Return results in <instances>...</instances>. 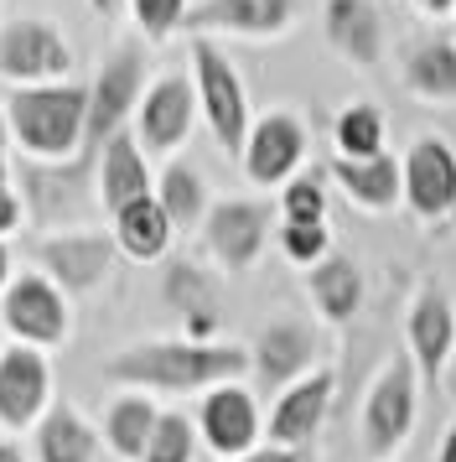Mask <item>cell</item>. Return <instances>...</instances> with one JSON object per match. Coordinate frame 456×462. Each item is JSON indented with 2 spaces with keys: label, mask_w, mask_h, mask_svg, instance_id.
I'll return each instance as SVG.
<instances>
[{
  "label": "cell",
  "mask_w": 456,
  "mask_h": 462,
  "mask_svg": "<svg viewBox=\"0 0 456 462\" xmlns=\"http://www.w3.org/2000/svg\"><path fill=\"white\" fill-rule=\"evenodd\" d=\"M249 369V354L233 343H135L124 354L104 358V379L124 390H161V395H197L228 384Z\"/></svg>",
  "instance_id": "cell-1"
},
{
  "label": "cell",
  "mask_w": 456,
  "mask_h": 462,
  "mask_svg": "<svg viewBox=\"0 0 456 462\" xmlns=\"http://www.w3.org/2000/svg\"><path fill=\"white\" fill-rule=\"evenodd\" d=\"M5 130L32 162H68L83 156V120H88V88L73 84H26L5 94Z\"/></svg>",
  "instance_id": "cell-2"
},
{
  "label": "cell",
  "mask_w": 456,
  "mask_h": 462,
  "mask_svg": "<svg viewBox=\"0 0 456 462\" xmlns=\"http://www.w3.org/2000/svg\"><path fill=\"white\" fill-rule=\"evenodd\" d=\"M192 88H197V105L207 115V130L218 135V146L228 156H244V141H249V94H244V79L233 73L223 52L203 37H192Z\"/></svg>",
  "instance_id": "cell-3"
},
{
  "label": "cell",
  "mask_w": 456,
  "mask_h": 462,
  "mask_svg": "<svg viewBox=\"0 0 456 462\" xmlns=\"http://www.w3.org/2000/svg\"><path fill=\"white\" fill-rule=\"evenodd\" d=\"M415 431V358L410 348L384 364V374L373 379L369 400H363V452L373 462L394 457L405 437Z\"/></svg>",
  "instance_id": "cell-4"
},
{
  "label": "cell",
  "mask_w": 456,
  "mask_h": 462,
  "mask_svg": "<svg viewBox=\"0 0 456 462\" xmlns=\"http://www.w3.org/2000/svg\"><path fill=\"white\" fill-rule=\"evenodd\" d=\"M145 94V52L141 47H114L104 58L99 79L88 88V120H83V162H94L99 146L124 130V115L141 105Z\"/></svg>",
  "instance_id": "cell-5"
},
{
  "label": "cell",
  "mask_w": 456,
  "mask_h": 462,
  "mask_svg": "<svg viewBox=\"0 0 456 462\" xmlns=\"http://www.w3.org/2000/svg\"><path fill=\"white\" fill-rule=\"evenodd\" d=\"M68 291L58 281H47L41 271L11 275V286L0 296V328H11L16 343H32V348H58L68 337Z\"/></svg>",
  "instance_id": "cell-6"
},
{
  "label": "cell",
  "mask_w": 456,
  "mask_h": 462,
  "mask_svg": "<svg viewBox=\"0 0 456 462\" xmlns=\"http://www.w3.org/2000/svg\"><path fill=\"white\" fill-rule=\"evenodd\" d=\"M73 73V47L52 22L16 16L0 26V79L11 84H58Z\"/></svg>",
  "instance_id": "cell-7"
},
{
  "label": "cell",
  "mask_w": 456,
  "mask_h": 462,
  "mask_svg": "<svg viewBox=\"0 0 456 462\" xmlns=\"http://www.w3.org/2000/svg\"><path fill=\"white\" fill-rule=\"evenodd\" d=\"M114 239L109 234H88V229H62V234H47L37 245V265L47 281H58L68 296H83L104 286V275L114 265Z\"/></svg>",
  "instance_id": "cell-8"
},
{
  "label": "cell",
  "mask_w": 456,
  "mask_h": 462,
  "mask_svg": "<svg viewBox=\"0 0 456 462\" xmlns=\"http://www.w3.org/2000/svg\"><path fill=\"white\" fill-rule=\"evenodd\" d=\"M306 156V125L290 109H269L249 125L244 141V177L254 188H286Z\"/></svg>",
  "instance_id": "cell-9"
},
{
  "label": "cell",
  "mask_w": 456,
  "mask_h": 462,
  "mask_svg": "<svg viewBox=\"0 0 456 462\" xmlns=\"http://www.w3.org/2000/svg\"><path fill=\"white\" fill-rule=\"evenodd\" d=\"M192 115H197V88L182 73H161L156 84H145L141 105H135V125H141V146L156 156H171L192 135Z\"/></svg>",
  "instance_id": "cell-10"
},
{
  "label": "cell",
  "mask_w": 456,
  "mask_h": 462,
  "mask_svg": "<svg viewBox=\"0 0 456 462\" xmlns=\"http://www.w3.org/2000/svg\"><path fill=\"white\" fill-rule=\"evenodd\" d=\"M203 239H207V250L218 254L223 271H249L269 239V208L254 203V198H223V203L207 208Z\"/></svg>",
  "instance_id": "cell-11"
},
{
  "label": "cell",
  "mask_w": 456,
  "mask_h": 462,
  "mask_svg": "<svg viewBox=\"0 0 456 462\" xmlns=\"http://www.w3.org/2000/svg\"><path fill=\"white\" fill-rule=\"evenodd\" d=\"M47 390H52V369L41 348L32 343L0 348V426L5 431H32L47 411Z\"/></svg>",
  "instance_id": "cell-12"
},
{
  "label": "cell",
  "mask_w": 456,
  "mask_h": 462,
  "mask_svg": "<svg viewBox=\"0 0 456 462\" xmlns=\"http://www.w3.org/2000/svg\"><path fill=\"white\" fill-rule=\"evenodd\" d=\"M21 182H26V208L37 224H73L83 218L88 208V182H94V171L88 162H32L26 156V171H21Z\"/></svg>",
  "instance_id": "cell-13"
},
{
  "label": "cell",
  "mask_w": 456,
  "mask_h": 462,
  "mask_svg": "<svg viewBox=\"0 0 456 462\" xmlns=\"http://www.w3.org/2000/svg\"><path fill=\"white\" fill-rule=\"evenodd\" d=\"M405 348H410L415 369L425 384H441L446 364L456 354V317H451V301L441 286H425V291L410 301V317H405Z\"/></svg>",
  "instance_id": "cell-14"
},
{
  "label": "cell",
  "mask_w": 456,
  "mask_h": 462,
  "mask_svg": "<svg viewBox=\"0 0 456 462\" xmlns=\"http://www.w3.org/2000/svg\"><path fill=\"white\" fill-rule=\"evenodd\" d=\"M197 426H203V441L218 452V457H244L260 441V405L249 390H239L233 379L228 384H213L197 405Z\"/></svg>",
  "instance_id": "cell-15"
},
{
  "label": "cell",
  "mask_w": 456,
  "mask_h": 462,
  "mask_svg": "<svg viewBox=\"0 0 456 462\" xmlns=\"http://www.w3.org/2000/svg\"><path fill=\"white\" fill-rule=\"evenodd\" d=\"M405 167V203H410L420 218H446L456 213V151L446 141H415L410 156L399 162Z\"/></svg>",
  "instance_id": "cell-16"
},
{
  "label": "cell",
  "mask_w": 456,
  "mask_h": 462,
  "mask_svg": "<svg viewBox=\"0 0 456 462\" xmlns=\"http://www.w3.org/2000/svg\"><path fill=\"white\" fill-rule=\"evenodd\" d=\"M332 390H337V374L332 369H311L296 384H286L275 395V411H269V426H265L269 441L275 447H306L322 431V420H327Z\"/></svg>",
  "instance_id": "cell-17"
},
{
  "label": "cell",
  "mask_w": 456,
  "mask_h": 462,
  "mask_svg": "<svg viewBox=\"0 0 456 462\" xmlns=\"http://www.w3.org/2000/svg\"><path fill=\"white\" fill-rule=\"evenodd\" d=\"M249 364H254L260 384L280 395L286 384H296L316 364V333H311L306 322H296V317H275V322H265V333L254 337Z\"/></svg>",
  "instance_id": "cell-18"
},
{
  "label": "cell",
  "mask_w": 456,
  "mask_h": 462,
  "mask_svg": "<svg viewBox=\"0 0 456 462\" xmlns=\"http://www.w3.org/2000/svg\"><path fill=\"white\" fill-rule=\"evenodd\" d=\"M296 22V0H203L187 5L182 32H239V37H280Z\"/></svg>",
  "instance_id": "cell-19"
},
{
  "label": "cell",
  "mask_w": 456,
  "mask_h": 462,
  "mask_svg": "<svg viewBox=\"0 0 456 462\" xmlns=\"http://www.w3.org/2000/svg\"><path fill=\"white\" fill-rule=\"evenodd\" d=\"M94 182H99V203L109 213H120L124 203L135 198H150V167H145V146L141 135L130 130H114L109 141L99 146V167H94Z\"/></svg>",
  "instance_id": "cell-20"
},
{
  "label": "cell",
  "mask_w": 456,
  "mask_h": 462,
  "mask_svg": "<svg viewBox=\"0 0 456 462\" xmlns=\"http://www.w3.org/2000/svg\"><path fill=\"white\" fill-rule=\"evenodd\" d=\"M327 42L348 58L352 68H373L384 58V16L373 0H327Z\"/></svg>",
  "instance_id": "cell-21"
},
{
  "label": "cell",
  "mask_w": 456,
  "mask_h": 462,
  "mask_svg": "<svg viewBox=\"0 0 456 462\" xmlns=\"http://www.w3.org/2000/svg\"><path fill=\"white\" fill-rule=\"evenodd\" d=\"M332 177L342 182V192H348L358 208H394L399 198H405V167L394 162V156H337L332 162Z\"/></svg>",
  "instance_id": "cell-22"
},
{
  "label": "cell",
  "mask_w": 456,
  "mask_h": 462,
  "mask_svg": "<svg viewBox=\"0 0 456 462\" xmlns=\"http://www.w3.org/2000/svg\"><path fill=\"white\" fill-rule=\"evenodd\" d=\"M109 218H114V245H120V254L141 260V265L161 260L166 245H171V234H177V224H171L166 208L156 203V192H150V198H135V203H124V208L109 213Z\"/></svg>",
  "instance_id": "cell-23"
},
{
  "label": "cell",
  "mask_w": 456,
  "mask_h": 462,
  "mask_svg": "<svg viewBox=\"0 0 456 462\" xmlns=\"http://www.w3.org/2000/svg\"><path fill=\"white\" fill-rule=\"evenodd\" d=\"M306 291L316 301V312L327 317V322H348L358 307H363V271L352 265L348 254H322L306 275Z\"/></svg>",
  "instance_id": "cell-24"
},
{
  "label": "cell",
  "mask_w": 456,
  "mask_h": 462,
  "mask_svg": "<svg viewBox=\"0 0 456 462\" xmlns=\"http://www.w3.org/2000/svg\"><path fill=\"white\" fill-rule=\"evenodd\" d=\"M99 437L88 431V420L73 405H52L37 420V462H94Z\"/></svg>",
  "instance_id": "cell-25"
},
{
  "label": "cell",
  "mask_w": 456,
  "mask_h": 462,
  "mask_svg": "<svg viewBox=\"0 0 456 462\" xmlns=\"http://www.w3.org/2000/svg\"><path fill=\"white\" fill-rule=\"evenodd\" d=\"M156 405L141 395V390H124V395L109 400V416H104V437L120 457H145L150 447V431H156Z\"/></svg>",
  "instance_id": "cell-26"
},
{
  "label": "cell",
  "mask_w": 456,
  "mask_h": 462,
  "mask_svg": "<svg viewBox=\"0 0 456 462\" xmlns=\"http://www.w3.org/2000/svg\"><path fill=\"white\" fill-rule=\"evenodd\" d=\"M405 84L420 99H435V105L456 99V47L451 42H420L410 52V63H405Z\"/></svg>",
  "instance_id": "cell-27"
},
{
  "label": "cell",
  "mask_w": 456,
  "mask_h": 462,
  "mask_svg": "<svg viewBox=\"0 0 456 462\" xmlns=\"http://www.w3.org/2000/svg\"><path fill=\"white\" fill-rule=\"evenodd\" d=\"M156 203L166 208V218L177 224V229H197L207 218V188L203 177L187 167V162H171L161 171V182H156Z\"/></svg>",
  "instance_id": "cell-28"
},
{
  "label": "cell",
  "mask_w": 456,
  "mask_h": 462,
  "mask_svg": "<svg viewBox=\"0 0 456 462\" xmlns=\"http://www.w3.org/2000/svg\"><path fill=\"white\" fill-rule=\"evenodd\" d=\"M166 301L187 317V333L192 337H207L218 328V312H213V296H207V281L192 265H177L166 275Z\"/></svg>",
  "instance_id": "cell-29"
},
{
  "label": "cell",
  "mask_w": 456,
  "mask_h": 462,
  "mask_svg": "<svg viewBox=\"0 0 456 462\" xmlns=\"http://www.w3.org/2000/svg\"><path fill=\"white\" fill-rule=\"evenodd\" d=\"M337 151L342 156H378L384 151V109L348 105L337 115Z\"/></svg>",
  "instance_id": "cell-30"
},
{
  "label": "cell",
  "mask_w": 456,
  "mask_h": 462,
  "mask_svg": "<svg viewBox=\"0 0 456 462\" xmlns=\"http://www.w3.org/2000/svg\"><path fill=\"white\" fill-rule=\"evenodd\" d=\"M192 452H197V431H192V420H187L182 411H161L141 462H192Z\"/></svg>",
  "instance_id": "cell-31"
},
{
  "label": "cell",
  "mask_w": 456,
  "mask_h": 462,
  "mask_svg": "<svg viewBox=\"0 0 456 462\" xmlns=\"http://www.w3.org/2000/svg\"><path fill=\"white\" fill-rule=\"evenodd\" d=\"M280 213H286V224H327L322 177H290L280 188Z\"/></svg>",
  "instance_id": "cell-32"
},
{
  "label": "cell",
  "mask_w": 456,
  "mask_h": 462,
  "mask_svg": "<svg viewBox=\"0 0 456 462\" xmlns=\"http://www.w3.org/2000/svg\"><path fill=\"white\" fill-rule=\"evenodd\" d=\"M192 0H130V16L141 26V37L150 42H166L171 32H182V16Z\"/></svg>",
  "instance_id": "cell-33"
},
{
  "label": "cell",
  "mask_w": 456,
  "mask_h": 462,
  "mask_svg": "<svg viewBox=\"0 0 456 462\" xmlns=\"http://www.w3.org/2000/svg\"><path fill=\"white\" fill-rule=\"evenodd\" d=\"M327 245H332L327 224H286L280 229V250L290 254V265H316L327 254Z\"/></svg>",
  "instance_id": "cell-34"
},
{
  "label": "cell",
  "mask_w": 456,
  "mask_h": 462,
  "mask_svg": "<svg viewBox=\"0 0 456 462\" xmlns=\"http://www.w3.org/2000/svg\"><path fill=\"white\" fill-rule=\"evenodd\" d=\"M21 213H26V203H21V192L11 188V167H5V156H0V239L21 224Z\"/></svg>",
  "instance_id": "cell-35"
},
{
  "label": "cell",
  "mask_w": 456,
  "mask_h": 462,
  "mask_svg": "<svg viewBox=\"0 0 456 462\" xmlns=\"http://www.w3.org/2000/svg\"><path fill=\"white\" fill-rule=\"evenodd\" d=\"M233 462H306L301 457V447H254V452H244V457H233Z\"/></svg>",
  "instance_id": "cell-36"
},
{
  "label": "cell",
  "mask_w": 456,
  "mask_h": 462,
  "mask_svg": "<svg viewBox=\"0 0 456 462\" xmlns=\"http://www.w3.org/2000/svg\"><path fill=\"white\" fill-rule=\"evenodd\" d=\"M410 5L431 11V16H451V11H456V0H410Z\"/></svg>",
  "instance_id": "cell-37"
},
{
  "label": "cell",
  "mask_w": 456,
  "mask_h": 462,
  "mask_svg": "<svg viewBox=\"0 0 456 462\" xmlns=\"http://www.w3.org/2000/svg\"><path fill=\"white\" fill-rule=\"evenodd\" d=\"M435 462H456V420H451V431H446V441H441V457Z\"/></svg>",
  "instance_id": "cell-38"
},
{
  "label": "cell",
  "mask_w": 456,
  "mask_h": 462,
  "mask_svg": "<svg viewBox=\"0 0 456 462\" xmlns=\"http://www.w3.org/2000/svg\"><path fill=\"white\" fill-rule=\"evenodd\" d=\"M11 286V250H5V239H0V291Z\"/></svg>",
  "instance_id": "cell-39"
},
{
  "label": "cell",
  "mask_w": 456,
  "mask_h": 462,
  "mask_svg": "<svg viewBox=\"0 0 456 462\" xmlns=\"http://www.w3.org/2000/svg\"><path fill=\"white\" fill-rule=\"evenodd\" d=\"M0 462H26V457H21L16 441H0Z\"/></svg>",
  "instance_id": "cell-40"
},
{
  "label": "cell",
  "mask_w": 456,
  "mask_h": 462,
  "mask_svg": "<svg viewBox=\"0 0 456 462\" xmlns=\"http://www.w3.org/2000/svg\"><path fill=\"white\" fill-rule=\"evenodd\" d=\"M88 5H94V11H99V16H114V11H120L124 0H88Z\"/></svg>",
  "instance_id": "cell-41"
},
{
  "label": "cell",
  "mask_w": 456,
  "mask_h": 462,
  "mask_svg": "<svg viewBox=\"0 0 456 462\" xmlns=\"http://www.w3.org/2000/svg\"><path fill=\"white\" fill-rule=\"evenodd\" d=\"M5 135H11V130H5V109H0V151H5Z\"/></svg>",
  "instance_id": "cell-42"
}]
</instances>
